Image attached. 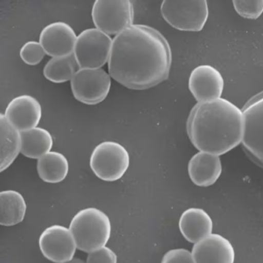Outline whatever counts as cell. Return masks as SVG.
I'll use <instances>...</instances> for the list:
<instances>
[{
  "label": "cell",
  "mask_w": 263,
  "mask_h": 263,
  "mask_svg": "<svg viewBox=\"0 0 263 263\" xmlns=\"http://www.w3.org/2000/svg\"><path fill=\"white\" fill-rule=\"evenodd\" d=\"M172 61L168 42L158 30L134 24L114 37L108 73L127 88L147 90L168 78Z\"/></svg>",
  "instance_id": "cell-1"
},
{
  "label": "cell",
  "mask_w": 263,
  "mask_h": 263,
  "mask_svg": "<svg viewBox=\"0 0 263 263\" xmlns=\"http://www.w3.org/2000/svg\"><path fill=\"white\" fill-rule=\"evenodd\" d=\"M242 110L224 98L198 103L187 121V133L198 152L224 155L242 142Z\"/></svg>",
  "instance_id": "cell-2"
},
{
  "label": "cell",
  "mask_w": 263,
  "mask_h": 263,
  "mask_svg": "<svg viewBox=\"0 0 263 263\" xmlns=\"http://www.w3.org/2000/svg\"><path fill=\"white\" fill-rule=\"evenodd\" d=\"M69 229L78 249L88 254L106 246L111 235L110 218L93 207L79 211L72 218Z\"/></svg>",
  "instance_id": "cell-3"
},
{
  "label": "cell",
  "mask_w": 263,
  "mask_h": 263,
  "mask_svg": "<svg viewBox=\"0 0 263 263\" xmlns=\"http://www.w3.org/2000/svg\"><path fill=\"white\" fill-rule=\"evenodd\" d=\"M161 13L164 21L176 30L199 32L207 22L209 11L205 0H164L161 3Z\"/></svg>",
  "instance_id": "cell-4"
},
{
  "label": "cell",
  "mask_w": 263,
  "mask_h": 263,
  "mask_svg": "<svg viewBox=\"0 0 263 263\" xmlns=\"http://www.w3.org/2000/svg\"><path fill=\"white\" fill-rule=\"evenodd\" d=\"M95 175L105 181L121 179L130 166V155L124 146L115 141H104L97 145L90 158Z\"/></svg>",
  "instance_id": "cell-5"
},
{
  "label": "cell",
  "mask_w": 263,
  "mask_h": 263,
  "mask_svg": "<svg viewBox=\"0 0 263 263\" xmlns=\"http://www.w3.org/2000/svg\"><path fill=\"white\" fill-rule=\"evenodd\" d=\"M91 16L95 28L109 36H116L134 25L135 10L129 0H97Z\"/></svg>",
  "instance_id": "cell-6"
},
{
  "label": "cell",
  "mask_w": 263,
  "mask_h": 263,
  "mask_svg": "<svg viewBox=\"0 0 263 263\" xmlns=\"http://www.w3.org/2000/svg\"><path fill=\"white\" fill-rule=\"evenodd\" d=\"M113 39L97 28L83 30L78 36L73 56L80 69H101L108 63Z\"/></svg>",
  "instance_id": "cell-7"
},
{
  "label": "cell",
  "mask_w": 263,
  "mask_h": 263,
  "mask_svg": "<svg viewBox=\"0 0 263 263\" xmlns=\"http://www.w3.org/2000/svg\"><path fill=\"white\" fill-rule=\"evenodd\" d=\"M242 111L245 118L243 149L252 161L263 168V91L251 98Z\"/></svg>",
  "instance_id": "cell-8"
},
{
  "label": "cell",
  "mask_w": 263,
  "mask_h": 263,
  "mask_svg": "<svg viewBox=\"0 0 263 263\" xmlns=\"http://www.w3.org/2000/svg\"><path fill=\"white\" fill-rule=\"evenodd\" d=\"M111 78L104 69H79L70 81L72 93L77 101L96 105L107 98Z\"/></svg>",
  "instance_id": "cell-9"
},
{
  "label": "cell",
  "mask_w": 263,
  "mask_h": 263,
  "mask_svg": "<svg viewBox=\"0 0 263 263\" xmlns=\"http://www.w3.org/2000/svg\"><path fill=\"white\" fill-rule=\"evenodd\" d=\"M39 246L44 256L54 263H64L74 258L77 246L70 229L53 224L41 233Z\"/></svg>",
  "instance_id": "cell-10"
},
{
  "label": "cell",
  "mask_w": 263,
  "mask_h": 263,
  "mask_svg": "<svg viewBox=\"0 0 263 263\" xmlns=\"http://www.w3.org/2000/svg\"><path fill=\"white\" fill-rule=\"evenodd\" d=\"M224 87V79L221 73L212 66H198L192 70L189 77V90L198 103L219 99Z\"/></svg>",
  "instance_id": "cell-11"
},
{
  "label": "cell",
  "mask_w": 263,
  "mask_h": 263,
  "mask_svg": "<svg viewBox=\"0 0 263 263\" xmlns=\"http://www.w3.org/2000/svg\"><path fill=\"white\" fill-rule=\"evenodd\" d=\"M77 36L74 30L67 23L55 22L44 27L40 34V41L46 54L63 58L73 54Z\"/></svg>",
  "instance_id": "cell-12"
},
{
  "label": "cell",
  "mask_w": 263,
  "mask_h": 263,
  "mask_svg": "<svg viewBox=\"0 0 263 263\" xmlns=\"http://www.w3.org/2000/svg\"><path fill=\"white\" fill-rule=\"evenodd\" d=\"M4 115L18 130L27 132L37 127L42 118V107L31 95H21L9 103Z\"/></svg>",
  "instance_id": "cell-13"
},
{
  "label": "cell",
  "mask_w": 263,
  "mask_h": 263,
  "mask_svg": "<svg viewBox=\"0 0 263 263\" xmlns=\"http://www.w3.org/2000/svg\"><path fill=\"white\" fill-rule=\"evenodd\" d=\"M192 254L195 263H234L235 261V250L232 243L219 234H211L194 244Z\"/></svg>",
  "instance_id": "cell-14"
},
{
  "label": "cell",
  "mask_w": 263,
  "mask_h": 263,
  "mask_svg": "<svg viewBox=\"0 0 263 263\" xmlns=\"http://www.w3.org/2000/svg\"><path fill=\"white\" fill-rule=\"evenodd\" d=\"M187 172L195 185H212L218 181L222 172L220 157L208 152H198L189 161Z\"/></svg>",
  "instance_id": "cell-15"
},
{
  "label": "cell",
  "mask_w": 263,
  "mask_h": 263,
  "mask_svg": "<svg viewBox=\"0 0 263 263\" xmlns=\"http://www.w3.org/2000/svg\"><path fill=\"white\" fill-rule=\"evenodd\" d=\"M178 226L184 238L195 244L212 234L213 221L203 209L190 208L181 214Z\"/></svg>",
  "instance_id": "cell-16"
},
{
  "label": "cell",
  "mask_w": 263,
  "mask_h": 263,
  "mask_svg": "<svg viewBox=\"0 0 263 263\" xmlns=\"http://www.w3.org/2000/svg\"><path fill=\"white\" fill-rule=\"evenodd\" d=\"M22 137L21 132L13 127L6 118L0 115V172L10 167L21 153Z\"/></svg>",
  "instance_id": "cell-17"
},
{
  "label": "cell",
  "mask_w": 263,
  "mask_h": 263,
  "mask_svg": "<svg viewBox=\"0 0 263 263\" xmlns=\"http://www.w3.org/2000/svg\"><path fill=\"white\" fill-rule=\"evenodd\" d=\"M27 208L25 198L20 192L13 190L0 192V224L9 227L22 222Z\"/></svg>",
  "instance_id": "cell-18"
},
{
  "label": "cell",
  "mask_w": 263,
  "mask_h": 263,
  "mask_svg": "<svg viewBox=\"0 0 263 263\" xmlns=\"http://www.w3.org/2000/svg\"><path fill=\"white\" fill-rule=\"evenodd\" d=\"M36 170L44 182L57 184L64 181L68 175V160L62 153L50 152L37 160Z\"/></svg>",
  "instance_id": "cell-19"
},
{
  "label": "cell",
  "mask_w": 263,
  "mask_h": 263,
  "mask_svg": "<svg viewBox=\"0 0 263 263\" xmlns=\"http://www.w3.org/2000/svg\"><path fill=\"white\" fill-rule=\"evenodd\" d=\"M21 154L27 158L38 160L51 152L53 145V138L51 134L43 127H36L21 132Z\"/></svg>",
  "instance_id": "cell-20"
},
{
  "label": "cell",
  "mask_w": 263,
  "mask_h": 263,
  "mask_svg": "<svg viewBox=\"0 0 263 263\" xmlns=\"http://www.w3.org/2000/svg\"><path fill=\"white\" fill-rule=\"evenodd\" d=\"M79 69L73 54L63 58H53L44 67V75L50 82L61 84L71 81Z\"/></svg>",
  "instance_id": "cell-21"
},
{
  "label": "cell",
  "mask_w": 263,
  "mask_h": 263,
  "mask_svg": "<svg viewBox=\"0 0 263 263\" xmlns=\"http://www.w3.org/2000/svg\"><path fill=\"white\" fill-rule=\"evenodd\" d=\"M234 8L241 17L256 20L263 13V0H234Z\"/></svg>",
  "instance_id": "cell-22"
},
{
  "label": "cell",
  "mask_w": 263,
  "mask_h": 263,
  "mask_svg": "<svg viewBox=\"0 0 263 263\" xmlns=\"http://www.w3.org/2000/svg\"><path fill=\"white\" fill-rule=\"evenodd\" d=\"M20 56L25 64L35 66L44 60L46 52L41 43L34 41H28L21 47Z\"/></svg>",
  "instance_id": "cell-23"
},
{
  "label": "cell",
  "mask_w": 263,
  "mask_h": 263,
  "mask_svg": "<svg viewBox=\"0 0 263 263\" xmlns=\"http://www.w3.org/2000/svg\"><path fill=\"white\" fill-rule=\"evenodd\" d=\"M161 263H195V260L187 249H174L164 254Z\"/></svg>",
  "instance_id": "cell-24"
},
{
  "label": "cell",
  "mask_w": 263,
  "mask_h": 263,
  "mask_svg": "<svg viewBox=\"0 0 263 263\" xmlns=\"http://www.w3.org/2000/svg\"><path fill=\"white\" fill-rule=\"evenodd\" d=\"M86 263H118L116 253L107 246L88 254Z\"/></svg>",
  "instance_id": "cell-25"
},
{
  "label": "cell",
  "mask_w": 263,
  "mask_h": 263,
  "mask_svg": "<svg viewBox=\"0 0 263 263\" xmlns=\"http://www.w3.org/2000/svg\"><path fill=\"white\" fill-rule=\"evenodd\" d=\"M64 263H86V261H84V260L81 259L79 258H73V259L70 260V261H66V262Z\"/></svg>",
  "instance_id": "cell-26"
}]
</instances>
